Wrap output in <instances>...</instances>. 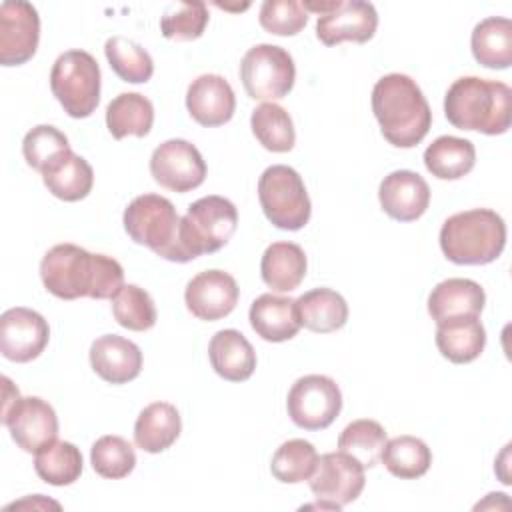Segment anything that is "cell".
I'll list each match as a JSON object with an SVG mask.
<instances>
[{
    "label": "cell",
    "mask_w": 512,
    "mask_h": 512,
    "mask_svg": "<svg viewBox=\"0 0 512 512\" xmlns=\"http://www.w3.org/2000/svg\"><path fill=\"white\" fill-rule=\"evenodd\" d=\"M260 26L276 36H296L308 22V12L298 0H266L260 6Z\"/></svg>",
    "instance_id": "42"
},
{
    "label": "cell",
    "mask_w": 512,
    "mask_h": 512,
    "mask_svg": "<svg viewBox=\"0 0 512 512\" xmlns=\"http://www.w3.org/2000/svg\"><path fill=\"white\" fill-rule=\"evenodd\" d=\"M44 288L62 300H112L124 286V270L106 254H92L76 244L52 246L40 262Z\"/></svg>",
    "instance_id": "1"
},
{
    "label": "cell",
    "mask_w": 512,
    "mask_h": 512,
    "mask_svg": "<svg viewBox=\"0 0 512 512\" xmlns=\"http://www.w3.org/2000/svg\"><path fill=\"white\" fill-rule=\"evenodd\" d=\"M150 174L162 188L184 194L204 182L206 162L192 142L172 138L152 152Z\"/></svg>",
    "instance_id": "11"
},
{
    "label": "cell",
    "mask_w": 512,
    "mask_h": 512,
    "mask_svg": "<svg viewBox=\"0 0 512 512\" xmlns=\"http://www.w3.org/2000/svg\"><path fill=\"white\" fill-rule=\"evenodd\" d=\"M252 330L266 342L292 340L300 330L296 300L276 294H260L248 312Z\"/></svg>",
    "instance_id": "22"
},
{
    "label": "cell",
    "mask_w": 512,
    "mask_h": 512,
    "mask_svg": "<svg viewBox=\"0 0 512 512\" xmlns=\"http://www.w3.org/2000/svg\"><path fill=\"white\" fill-rule=\"evenodd\" d=\"M208 24V8L204 2H174L160 18V32L168 40H196Z\"/></svg>",
    "instance_id": "40"
},
{
    "label": "cell",
    "mask_w": 512,
    "mask_h": 512,
    "mask_svg": "<svg viewBox=\"0 0 512 512\" xmlns=\"http://www.w3.org/2000/svg\"><path fill=\"white\" fill-rule=\"evenodd\" d=\"M258 200L264 216L280 230H300L308 224L312 214L302 176L284 164L268 166L260 174Z\"/></svg>",
    "instance_id": "8"
},
{
    "label": "cell",
    "mask_w": 512,
    "mask_h": 512,
    "mask_svg": "<svg viewBox=\"0 0 512 512\" xmlns=\"http://www.w3.org/2000/svg\"><path fill=\"white\" fill-rule=\"evenodd\" d=\"M436 346L454 364L476 360L486 346V330L478 316H458L438 324Z\"/></svg>",
    "instance_id": "25"
},
{
    "label": "cell",
    "mask_w": 512,
    "mask_h": 512,
    "mask_svg": "<svg viewBox=\"0 0 512 512\" xmlns=\"http://www.w3.org/2000/svg\"><path fill=\"white\" fill-rule=\"evenodd\" d=\"M308 484L318 500H326L344 508L364 490V466L342 450L328 452L318 456L316 470L308 478Z\"/></svg>",
    "instance_id": "13"
},
{
    "label": "cell",
    "mask_w": 512,
    "mask_h": 512,
    "mask_svg": "<svg viewBox=\"0 0 512 512\" xmlns=\"http://www.w3.org/2000/svg\"><path fill=\"white\" fill-rule=\"evenodd\" d=\"M378 28V12L374 4L362 0H350L338 4L336 10L318 16L316 36L326 46L340 42H368Z\"/></svg>",
    "instance_id": "17"
},
{
    "label": "cell",
    "mask_w": 512,
    "mask_h": 512,
    "mask_svg": "<svg viewBox=\"0 0 512 512\" xmlns=\"http://www.w3.org/2000/svg\"><path fill=\"white\" fill-rule=\"evenodd\" d=\"M506 246V224L490 208L452 214L440 228V248L454 264H490Z\"/></svg>",
    "instance_id": "4"
},
{
    "label": "cell",
    "mask_w": 512,
    "mask_h": 512,
    "mask_svg": "<svg viewBox=\"0 0 512 512\" xmlns=\"http://www.w3.org/2000/svg\"><path fill=\"white\" fill-rule=\"evenodd\" d=\"M444 114L458 130L504 134L512 118V90L498 80L462 76L450 84L444 96Z\"/></svg>",
    "instance_id": "3"
},
{
    "label": "cell",
    "mask_w": 512,
    "mask_h": 512,
    "mask_svg": "<svg viewBox=\"0 0 512 512\" xmlns=\"http://www.w3.org/2000/svg\"><path fill=\"white\" fill-rule=\"evenodd\" d=\"M188 114L206 128L230 122L236 110V96L228 80L220 74H202L186 90Z\"/></svg>",
    "instance_id": "19"
},
{
    "label": "cell",
    "mask_w": 512,
    "mask_h": 512,
    "mask_svg": "<svg viewBox=\"0 0 512 512\" xmlns=\"http://www.w3.org/2000/svg\"><path fill=\"white\" fill-rule=\"evenodd\" d=\"M66 150H70L66 134L50 124L34 126L30 132H26L22 140V154L26 164L40 174Z\"/></svg>",
    "instance_id": "41"
},
{
    "label": "cell",
    "mask_w": 512,
    "mask_h": 512,
    "mask_svg": "<svg viewBox=\"0 0 512 512\" xmlns=\"http://www.w3.org/2000/svg\"><path fill=\"white\" fill-rule=\"evenodd\" d=\"M34 470L46 484L68 486L82 474V454L72 442L54 440L36 452Z\"/></svg>",
    "instance_id": "33"
},
{
    "label": "cell",
    "mask_w": 512,
    "mask_h": 512,
    "mask_svg": "<svg viewBox=\"0 0 512 512\" xmlns=\"http://www.w3.org/2000/svg\"><path fill=\"white\" fill-rule=\"evenodd\" d=\"M380 460L392 476L400 480H414L428 472L432 464V452L424 440L404 434L386 440Z\"/></svg>",
    "instance_id": "32"
},
{
    "label": "cell",
    "mask_w": 512,
    "mask_h": 512,
    "mask_svg": "<svg viewBox=\"0 0 512 512\" xmlns=\"http://www.w3.org/2000/svg\"><path fill=\"white\" fill-rule=\"evenodd\" d=\"M240 80L252 100H280L294 86L296 66L282 46L256 44L240 62Z\"/></svg>",
    "instance_id": "9"
},
{
    "label": "cell",
    "mask_w": 512,
    "mask_h": 512,
    "mask_svg": "<svg viewBox=\"0 0 512 512\" xmlns=\"http://www.w3.org/2000/svg\"><path fill=\"white\" fill-rule=\"evenodd\" d=\"M2 424L24 452H38L58 436L56 412L38 396L16 398L10 408L2 410Z\"/></svg>",
    "instance_id": "12"
},
{
    "label": "cell",
    "mask_w": 512,
    "mask_h": 512,
    "mask_svg": "<svg viewBox=\"0 0 512 512\" xmlns=\"http://www.w3.org/2000/svg\"><path fill=\"white\" fill-rule=\"evenodd\" d=\"M386 430L376 420H354L338 436V450L356 458L364 468H374L386 446Z\"/></svg>",
    "instance_id": "36"
},
{
    "label": "cell",
    "mask_w": 512,
    "mask_h": 512,
    "mask_svg": "<svg viewBox=\"0 0 512 512\" xmlns=\"http://www.w3.org/2000/svg\"><path fill=\"white\" fill-rule=\"evenodd\" d=\"M286 408L298 428L324 430L342 410V392L330 376L308 374L292 384Z\"/></svg>",
    "instance_id": "10"
},
{
    "label": "cell",
    "mask_w": 512,
    "mask_h": 512,
    "mask_svg": "<svg viewBox=\"0 0 512 512\" xmlns=\"http://www.w3.org/2000/svg\"><path fill=\"white\" fill-rule=\"evenodd\" d=\"M240 288L224 270H204L196 274L184 292L186 308L198 320L214 322L228 316L238 304Z\"/></svg>",
    "instance_id": "16"
},
{
    "label": "cell",
    "mask_w": 512,
    "mask_h": 512,
    "mask_svg": "<svg viewBox=\"0 0 512 512\" xmlns=\"http://www.w3.org/2000/svg\"><path fill=\"white\" fill-rule=\"evenodd\" d=\"M306 254L294 242H272L260 260V274L274 292H292L306 276Z\"/></svg>",
    "instance_id": "27"
},
{
    "label": "cell",
    "mask_w": 512,
    "mask_h": 512,
    "mask_svg": "<svg viewBox=\"0 0 512 512\" xmlns=\"http://www.w3.org/2000/svg\"><path fill=\"white\" fill-rule=\"evenodd\" d=\"M378 200L390 218L412 222L426 212L430 204V186L418 172L394 170L380 182Z\"/></svg>",
    "instance_id": "18"
},
{
    "label": "cell",
    "mask_w": 512,
    "mask_h": 512,
    "mask_svg": "<svg viewBox=\"0 0 512 512\" xmlns=\"http://www.w3.org/2000/svg\"><path fill=\"white\" fill-rule=\"evenodd\" d=\"M484 288L470 278H448L438 282L428 296V314L436 324L458 318L478 316L484 310Z\"/></svg>",
    "instance_id": "21"
},
{
    "label": "cell",
    "mask_w": 512,
    "mask_h": 512,
    "mask_svg": "<svg viewBox=\"0 0 512 512\" xmlns=\"http://www.w3.org/2000/svg\"><path fill=\"white\" fill-rule=\"evenodd\" d=\"M42 180L52 196L64 202H78L90 194L94 172L82 156L66 150L42 170Z\"/></svg>",
    "instance_id": "26"
},
{
    "label": "cell",
    "mask_w": 512,
    "mask_h": 512,
    "mask_svg": "<svg viewBox=\"0 0 512 512\" xmlns=\"http://www.w3.org/2000/svg\"><path fill=\"white\" fill-rule=\"evenodd\" d=\"M50 90L72 118H88L100 102V66L86 50H68L50 70Z\"/></svg>",
    "instance_id": "7"
},
{
    "label": "cell",
    "mask_w": 512,
    "mask_h": 512,
    "mask_svg": "<svg viewBox=\"0 0 512 512\" xmlns=\"http://www.w3.org/2000/svg\"><path fill=\"white\" fill-rule=\"evenodd\" d=\"M112 314L122 328L134 332L150 330L156 324L154 300L144 288L136 284H124L114 294Z\"/></svg>",
    "instance_id": "38"
},
{
    "label": "cell",
    "mask_w": 512,
    "mask_h": 512,
    "mask_svg": "<svg viewBox=\"0 0 512 512\" xmlns=\"http://www.w3.org/2000/svg\"><path fill=\"white\" fill-rule=\"evenodd\" d=\"M40 16L24 0H6L0 6V64L20 66L28 62L38 48Z\"/></svg>",
    "instance_id": "14"
},
{
    "label": "cell",
    "mask_w": 512,
    "mask_h": 512,
    "mask_svg": "<svg viewBox=\"0 0 512 512\" xmlns=\"http://www.w3.org/2000/svg\"><path fill=\"white\" fill-rule=\"evenodd\" d=\"M470 46L478 64L494 70L508 68L512 64V22L500 16L480 20L472 30Z\"/></svg>",
    "instance_id": "29"
},
{
    "label": "cell",
    "mask_w": 512,
    "mask_h": 512,
    "mask_svg": "<svg viewBox=\"0 0 512 512\" xmlns=\"http://www.w3.org/2000/svg\"><path fill=\"white\" fill-rule=\"evenodd\" d=\"M90 464L94 472L108 480L126 478L136 466V452L122 436H102L90 448Z\"/></svg>",
    "instance_id": "39"
},
{
    "label": "cell",
    "mask_w": 512,
    "mask_h": 512,
    "mask_svg": "<svg viewBox=\"0 0 512 512\" xmlns=\"http://www.w3.org/2000/svg\"><path fill=\"white\" fill-rule=\"evenodd\" d=\"M318 464V452L314 444L302 438H292L280 444L272 456L270 470L278 482L298 484L312 476Z\"/></svg>",
    "instance_id": "37"
},
{
    "label": "cell",
    "mask_w": 512,
    "mask_h": 512,
    "mask_svg": "<svg viewBox=\"0 0 512 512\" xmlns=\"http://www.w3.org/2000/svg\"><path fill=\"white\" fill-rule=\"evenodd\" d=\"M214 372L228 382H244L256 368V352L246 336L234 328L218 330L208 344Z\"/></svg>",
    "instance_id": "23"
},
{
    "label": "cell",
    "mask_w": 512,
    "mask_h": 512,
    "mask_svg": "<svg viewBox=\"0 0 512 512\" xmlns=\"http://www.w3.org/2000/svg\"><path fill=\"white\" fill-rule=\"evenodd\" d=\"M104 54L118 78L130 84L148 82L154 74L152 56L134 40L124 36H112L104 44Z\"/></svg>",
    "instance_id": "35"
},
{
    "label": "cell",
    "mask_w": 512,
    "mask_h": 512,
    "mask_svg": "<svg viewBox=\"0 0 512 512\" xmlns=\"http://www.w3.org/2000/svg\"><path fill=\"white\" fill-rule=\"evenodd\" d=\"M182 432V418L174 404L152 402L136 418L134 444L148 452L160 454L168 450Z\"/></svg>",
    "instance_id": "24"
},
{
    "label": "cell",
    "mask_w": 512,
    "mask_h": 512,
    "mask_svg": "<svg viewBox=\"0 0 512 512\" xmlns=\"http://www.w3.org/2000/svg\"><path fill=\"white\" fill-rule=\"evenodd\" d=\"M252 134L270 152H290L296 142V132L286 108L274 102H264L252 110Z\"/></svg>",
    "instance_id": "34"
},
{
    "label": "cell",
    "mask_w": 512,
    "mask_h": 512,
    "mask_svg": "<svg viewBox=\"0 0 512 512\" xmlns=\"http://www.w3.org/2000/svg\"><path fill=\"white\" fill-rule=\"evenodd\" d=\"M50 338L48 322L36 310L16 306L0 316V352L10 362L38 358Z\"/></svg>",
    "instance_id": "15"
},
{
    "label": "cell",
    "mask_w": 512,
    "mask_h": 512,
    "mask_svg": "<svg viewBox=\"0 0 512 512\" xmlns=\"http://www.w3.org/2000/svg\"><path fill=\"white\" fill-rule=\"evenodd\" d=\"M154 124L152 102L138 92H122L106 106V126L112 138H144Z\"/></svg>",
    "instance_id": "30"
},
{
    "label": "cell",
    "mask_w": 512,
    "mask_h": 512,
    "mask_svg": "<svg viewBox=\"0 0 512 512\" xmlns=\"http://www.w3.org/2000/svg\"><path fill=\"white\" fill-rule=\"evenodd\" d=\"M92 370L110 384H126L142 370L140 348L118 334H104L90 346Z\"/></svg>",
    "instance_id": "20"
},
{
    "label": "cell",
    "mask_w": 512,
    "mask_h": 512,
    "mask_svg": "<svg viewBox=\"0 0 512 512\" xmlns=\"http://www.w3.org/2000/svg\"><path fill=\"white\" fill-rule=\"evenodd\" d=\"M476 164V148L470 140L458 136H438L424 150L426 170L440 180H458Z\"/></svg>",
    "instance_id": "31"
},
{
    "label": "cell",
    "mask_w": 512,
    "mask_h": 512,
    "mask_svg": "<svg viewBox=\"0 0 512 512\" xmlns=\"http://www.w3.org/2000/svg\"><path fill=\"white\" fill-rule=\"evenodd\" d=\"M300 324L316 334L340 330L348 320V304L332 288H314L296 300Z\"/></svg>",
    "instance_id": "28"
},
{
    "label": "cell",
    "mask_w": 512,
    "mask_h": 512,
    "mask_svg": "<svg viewBox=\"0 0 512 512\" xmlns=\"http://www.w3.org/2000/svg\"><path fill=\"white\" fill-rule=\"evenodd\" d=\"M122 222L136 244L170 262H186L180 246V216L168 198L160 194L136 196L126 206Z\"/></svg>",
    "instance_id": "5"
},
{
    "label": "cell",
    "mask_w": 512,
    "mask_h": 512,
    "mask_svg": "<svg viewBox=\"0 0 512 512\" xmlns=\"http://www.w3.org/2000/svg\"><path fill=\"white\" fill-rule=\"evenodd\" d=\"M238 226V210L224 196H204L192 202L180 218V246L186 262L218 252Z\"/></svg>",
    "instance_id": "6"
},
{
    "label": "cell",
    "mask_w": 512,
    "mask_h": 512,
    "mask_svg": "<svg viewBox=\"0 0 512 512\" xmlns=\"http://www.w3.org/2000/svg\"><path fill=\"white\" fill-rule=\"evenodd\" d=\"M372 112L382 136L396 148L418 146L432 126V112L420 86L400 72L386 74L374 84Z\"/></svg>",
    "instance_id": "2"
}]
</instances>
